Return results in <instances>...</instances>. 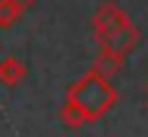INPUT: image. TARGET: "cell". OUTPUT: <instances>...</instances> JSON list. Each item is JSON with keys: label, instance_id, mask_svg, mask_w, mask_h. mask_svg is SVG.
<instances>
[{"label": "cell", "instance_id": "obj_9", "mask_svg": "<svg viewBox=\"0 0 148 137\" xmlns=\"http://www.w3.org/2000/svg\"><path fill=\"white\" fill-rule=\"evenodd\" d=\"M146 88H148V85H146ZM146 109H148V98H146Z\"/></svg>", "mask_w": 148, "mask_h": 137}, {"label": "cell", "instance_id": "obj_4", "mask_svg": "<svg viewBox=\"0 0 148 137\" xmlns=\"http://www.w3.org/2000/svg\"><path fill=\"white\" fill-rule=\"evenodd\" d=\"M120 67H122V54L120 52H112L107 47H99V52H96V57L91 62V70H96L104 78H112V75L120 73Z\"/></svg>", "mask_w": 148, "mask_h": 137}, {"label": "cell", "instance_id": "obj_8", "mask_svg": "<svg viewBox=\"0 0 148 137\" xmlns=\"http://www.w3.org/2000/svg\"><path fill=\"white\" fill-rule=\"evenodd\" d=\"M18 3H21V5L26 8V5H31V3H36V0H18Z\"/></svg>", "mask_w": 148, "mask_h": 137}, {"label": "cell", "instance_id": "obj_1", "mask_svg": "<svg viewBox=\"0 0 148 137\" xmlns=\"http://www.w3.org/2000/svg\"><path fill=\"white\" fill-rule=\"evenodd\" d=\"M65 98L73 101V104L83 111L86 122H96V119H101V117L114 106L117 91L112 88L109 78L99 75L96 70H88L86 75H81V78L68 88Z\"/></svg>", "mask_w": 148, "mask_h": 137}, {"label": "cell", "instance_id": "obj_2", "mask_svg": "<svg viewBox=\"0 0 148 137\" xmlns=\"http://www.w3.org/2000/svg\"><path fill=\"white\" fill-rule=\"evenodd\" d=\"M125 23H130V16L117 5V3H101L91 18V26H94V39L99 44H104L109 36H114Z\"/></svg>", "mask_w": 148, "mask_h": 137}, {"label": "cell", "instance_id": "obj_5", "mask_svg": "<svg viewBox=\"0 0 148 137\" xmlns=\"http://www.w3.org/2000/svg\"><path fill=\"white\" fill-rule=\"evenodd\" d=\"M26 78V65L18 60V57H3L0 60V83L3 85H18L21 80Z\"/></svg>", "mask_w": 148, "mask_h": 137}, {"label": "cell", "instance_id": "obj_7", "mask_svg": "<svg viewBox=\"0 0 148 137\" xmlns=\"http://www.w3.org/2000/svg\"><path fill=\"white\" fill-rule=\"evenodd\" d=\"M23 5L18 0H0V28H8L10 23L18 21Z\"/></svg>", "mask_w": 148, "mask_h": 137}, {"label": "cell", "instance_id": "obj_6", "mask_svg": "<svg viewBox=\"0 0 148 137\" xmlns=\"http://www.w3.org/2000/svg\"><path fill=\"white\" fill-rule=\"evenodd\" d=\"M60 119L65 122V127H70V130H78V127H83L86 124V117H83V111L73 104V101H62V106H60Z\"/></svg>", "mask_w": 148, "mask_h": 137}, {"label": "cell", "instance_id": "obj_3", "mask_svg": "<svg viewBox=\"0 0 148 137\" xmlns=\"http://www.w3.org/2000/svg\"><path fill=\"white\" fill-rule=\"evenodd\" d=\"M138 41H140V31H138V26H133V21H130V23H125V26H122L114 36H109L104 44H99V47H107V49L120 52V54L125 57V54H127V52H130Z\"/></svg>", "mask_w": 148, "mask_h": 137}]
</instances>
